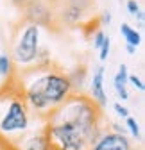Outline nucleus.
Returning <instances> with one entry per match:
<instances>
[{"label":"nucleus","mask_w":145,"mask_h":150,"mask_svg":"<svg viewBox=\"0 0 145 150\" xmlns=\"http://www.w3.org/2000/svg\"><path fill=\"white\" fill-rule=\"evenodd\" d=\"M43 130L50 150H88L104 132L102 107L74 93L45 118Z\"/></svg>","instance_id":"f257e3e1"},{"label":"nucleus","mask_w":145,"mask_h":150,"mask_svg":"<svg viewBox=\"0 0 145 150\" xmlns=\"http://www.w3.org/2000/svg\"><path fill=\"white\" fill-rule=\"evenodd\" d=\"M16 81V88L20 89L31 115L34 112L43 120L70 95H74L66 73L59 68H54L52 63L23 70Z\"/></svg>","instance_id":"f03ea898"},{"label":"nucleus","mask_w":145,"mask_h":150,"mask_svg":"<svg viewBox=\"0 0 145 150\" xmlns=\"http://www.w3.org/2000/svg\"><path fill=\"white\" fill-rule=\"evenodd\" d=\"M31 125V111L16 86H6L0 91V136L16 139Z\"/></svg>","instance_id":"7ed1b4c3"},{"label":"nucleus","mask_w":145,"mask_h":150,"mask_svg":"<svg viewBox=\"0 0 145 150\" xmlns=\"http://www.w3.org/2000/svg\"><path fill=\"white\" fill-rule=\"evenodd\" d=\"M40 38H41V27L31 23V22H23L20 25L13 43V50H11V59L13 64H18L20 68H32L36 66L38 61V52H40Z\"/></svg>","instance_id":"20e7f679"},{"label":"nucleus","mask_w":145,"mask_h":150,"mask_svg":"<svg viewBox=\"0 0 145 150\" xmlns=\"http://www.w3.org/2000/svg\"><path fill=\"white\" fill-rule=\"evenodd\" d=\"M93 7V0H63L58 11V18L65 25H81L84 18H92L88 13Z\"/></svg>","instance_id":"39448f33"},{"label":"nucleus","mask_w":145,"mask_h":150,"mask_svg":"<svg viewBox=\"0 0 145 150\" xmlns=\"http://www.w3.org/2000/svg\"><path fill=\"white\" fill-rule=\"evenodd\" d=\"M88 150H134V148L127 136L113 132V130H104Z\"/></svg>","instance_id":"423d86ee"},{"label":"nucleus","mask_w":145,"mask_h":150,"mask_svg":"<svg viewBox=\"0 0 145 150\" xmlns=\"http://www.w3.org/2000/svg\"><path fill=\"white\" fill-rule=\"evenodd\" d=\"M25 6V14H27V22L36 23V25H48L52 20V11L47 6L45 0H27L23 4Z\"/></svg>","instance_id":"0eeeda50"},{"label":"nucleus","mask_w":145,"mask_h":150,"mask_svg":"<svg viewBox=\"0 0 145 150\" xmlns=\"http://www.w3.org/2000/svg\"><path fill=\"white\" fill-rule=\"evenodd\" d=\"M104 66H97L93 75H92V81H90V93L88 97L92 98L99 107H104L107 104V95H106V89H104Z\"/></svg>","instance_id":"6e6552de"},{"label":"nucleus","mask_w":145,"mask_h":150,"mask_svg":"<svg viewBox=\"0 0 145 150\" xmlns=\"http://www.w3.org/2000/svg\"><path fill=\"white\" fill-rule=\"evenodd\" d=\"M20 150H50L48 139L45 136V130L41 129L40 132H31L20 141Z\"/></svg>","instance_id":"1a4fd4ad"},{"label":"nucleus","mask_w":145,"mask_h":150,"mask_svg":"<svg viewBox=\"0 0 145 150\" xmlns=\"http://www.w3.org/2000/svg\"><path fill=\"white\" fill-rule=\"evenodd\" d=\"M127 66H125L124 63L118 66V71L115 73L113 77V88L117 91V95L120 97V100H127L129 98V93H127Z\"/></svg>","instance_id":"9d476101"},{"label":"nucleus","mask_w":145,"mask_h":150,"mask_svg":"<svg viewBox=\"0 0 145 150\" xmlns=\"http://www.w3.org/2000/svg\"><path fill=\"white\" fill-rule=\"evenodd\" d=\"M68 82L72 86V93H84V84H86V77H88V71L84 66H77L72 71L66 73Z\"/></svg>","instance_id":"9b49d317"},{"label":"nucleus","mask_w":145,"mask_h":150,"mask_svg":"<svg viewBox=\"0 0 145 150\" xmlns=\"http://www.w3.org/2000/svg\"><path fill=\"white\" fill-rule=\"evenodd\" d=\"M120 34L124 36V40H125V45H129L133 48H138L141 45V32L133 29L129 23H122L120 25Z\"/></svg>","instance_id":"f8f14e48"},{"label":"nucleus","mask_w":145,"mask_h":150,"mask_svg":"<svg viewBox=\"0 0 145 150\" xmlns=\"http://www.w3.org/2000/svg\"><path fill=\"white\" fill-rule=\"evenodd\" d=\"M0 77H13V59L9 54H0Z\"/></svg>","instance_id":"ddd939ff"},{"label":"nucleus","mask_w":145,"mask_h":150,"mask_svg":"<svg viewBox=\"0 0 145 150\" xmlns=\"http://www.w3.org/2000/svg\"><path fill=\"white\" fill-rule=\"evenodd\" d=\"M125 127H127V130L131 132V136L134 139H140L141 138V129H140V123L136 122V118L127 116V118H125Z\"/></svg>","instance_id":"4468645a"},{"label":"nucleus","mask_w":145,"mask_h":150,"mask_svg":"<svg viewBox=\"0 0 145 150\" xmlns=\"http://www.w3.org/2000/svg\"><path fill=\"white\" fill-rule=\"evenodd\" d=\"M109 50H111V40H109V36H106L104 43H102L100 48H99V57H100V61H106V59H107Z\"/></svg>","instance_id":"2eb2a0df"},{"label":"nucleus","mask_w":145,"mask_h":150,"mask_svg":"<svg viewBox=\"0 0 145 150\" xmlns=\"http://www.w3.org/2000/svg\"><path fill=\"white\" fill-rule=\"evenodd\" d=\"M127 82H129L134 89H138V91H143V89H145L143 81L138 77V75H134V73H129V75H127Z\"/></svg>","instance_id":"dca6fc26"},{"label":"nucleus","mask_w":145,"mask_h":150,"mask_svg":"<svg viewBox=\"0 0 145 150\" xmlns=\"http://www.w3.org/2000/svg\"><path fill=\"white\" fill-rule=\"evenodd\" d=\"M104 40H106V32H104L102 29H99V30L93 34V40H92V41H93V48H95V50H99V48H100V45L104 43Z\"/></svg>","instance_id":"f3484780"},{"label":"nucleus","mask_w":145,"mask_h":150,"mask_svg":"<svg viewBox=\"0 0 145 150\" xmlns=\"http://www.w3.org/2000/svg\"><path fill=\"white\" fill-rule=\"evenodd\" d=\"M113 111L117 112V116H120V118H127L129 116V109L125 107V105H122L120 102H115L113 104Z\"/></svg>","instance_id":"a211bd4d"},{"label":"nucleus","mask_w":145,"mask_h":150,"mask_svg":"<svg viewBox=\"0 0 145 150\" xmlns=\"http://www.w3.org/2000/svg\"><path fill=\"white\" fill-rule=\"evenodd\" d=\"M97 20H99V25H100V27H106V25H109V23H111L113 14H111L109 11H104V13L97 18Z\"/></svg>","instance_id":"6ab92c4d"},{"label":"nucleus","mask_w":145,"mask_h":150,"mask_svg":"<svg viewBox=\"0 0 145 150\" xmlns=\"http://www.w3.org/2000/svg\"><path fill=\"white\" fill-rule=\"evenodd\" d=\"M127 11L134 16V14L140 11V4L136 2V0H127Z\"/></svg>","instance_id":"aec40b11"},{"label":"nucleus","mask_w":145,"mask_h":150,"mask_svg":"<svg viewBox=\"0 0 145 150\" xmlns=\"http://www.w3.org/2000/svg\"><path fill=\"white\" fill-rule=\"evenodd\" d=\"M125 50H127V54H134V52H136V48H133V47H129V45H125Z\"/></svg>","instance_id":"412c9836"}]
</instances>
